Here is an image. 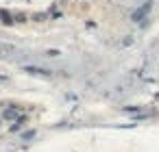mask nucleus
<instances>
[{
	"mask_svg": "<svg viewBox=\"0 0 159 152\" xmlns=\"http://www.w3.org/2000/svg\"><path fill=\"white\" fill-rule=\"evenodd\" d=\"M5 117H7V119H13V117H18V111H13V109H7V111H5Z\"/></svg>",
	"mask_w": 159,
	"mask_h": 152,
	"instance_id": "1",
	"label": "nucleus"
}]
</instances>
